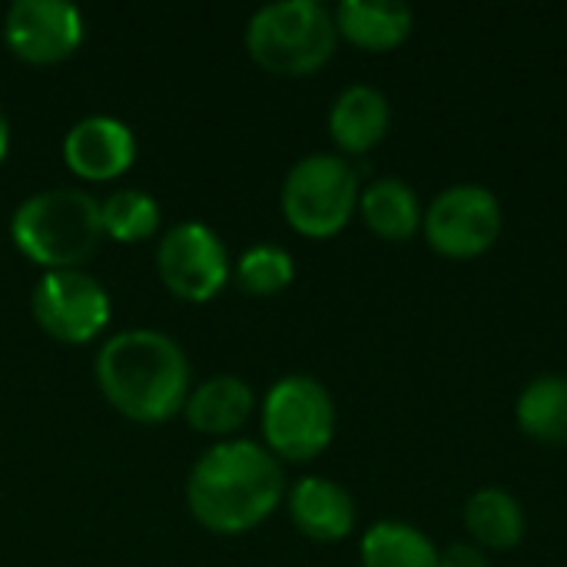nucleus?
Wrapping results in <instances>:
<instances>
[{"label": "nucleus", "mask_w": 567, "mask_h": 567, "mask_svg": "<svg viewBox=\"0 0 567 567\" xmlns=\"http://www.w3.org/2000/svg\"><path fill=\"white\" fill-rule=\"evenodd\" d=\"M286 478L272 452L236 439L213 445L189 472L186 505L216 535H243L262 525L282 502Z\"/></svg>", "instance_id": "f257e3e1"}, {"label": "nucleus", "mask_w": 567, "mask_h": 567, "mask_svg": "<svg viewBox=\"0 0 567 567\" xmlns=\"http://www.w3.org/2000/svg\"><path fill=\"white\" fill-rule=\"evenodd\" d=\"M96 385L116 412L156 425L186 409L189 362L169 336L130 329L100 346Z\"/></svg>", "instance_id": "f03ea898"}, {"label": "nucleus", "mask_w": 567, "mask_h": 567, "mask_svg": "<svg viewBox=\"0 0 567 567\" xmlns=\"http://www.w3.org/2000/svg\"><path fill=\"white\" fill-rule=\"evenodd\" d=\"M10 236L37 266H47L50 272L73 269L100 246V203L80 189H43L17 206Z\"/></svg>", "instance_id": "7ed1b4c3"}, {"label": "nucleus", "mask_w": 567, "mask_h": 567, "mask_svg": "<svg viewBox=\"0 0 567 567\" xmlns=\"http://www.w3.org/2000/svg\"><path fill=\"white\" fill-rule=\"evenodd\" d=\"M339 30L319 0H276L252 13L246 27L249 56L279 76H306L336 53Z\"/></svg>", "instance_id": "20e7f679"}, {"label": "nucleus", "mask_w": 567, "mask_h": 567, "mask_svg": "<svg viewBox=\"0 0 567 567\" xmlns=\"http://www.w3.org/2000/svg\"><path fill=\"white\" fill-rule=\"evenodd\" d=\"M359 206V173L349 159L336 153L302 156L282 183V213L286 223L309 236L329 239L346 229Z\"/></svg>", "instance_id": "39448f33"}, {"label": "nucleus", "mask_w": 567, "mask_h": 567, "mask_svg": "<svg viewBox=\"0 0 567 567\" xmlns=\"http://www.w3.org/2000/svg\"><path fill=\"white\" fill-rule=\"evenodd\" d=\"M262 435L269 452L286 462L319 458L336 435V405L329 389L309 375L279 379L262 405Z\"/></svg>", "instance_id": "423d86ee"}, {"label": "nucleus", "mask_w": 567, "mask_h": 567, "mask_svg": "<svg viewBox=\"0 0 567 567\" xmlns=\"http://www.w3.org/2000/svg\"><path fill=\"white\" fill-rule=\"evenodd\" d=\"M425 243L445 259H478L502 236V203L478 183L449 186L422 216Z\"/></svg>", "instance_id": "0eeeda50"}, {"label": "nucleus", "mask_w": 567, "mask_h": 567, "mask_svg": "<svg viewBox=\"0 0 567 567\" xmlns=\"http://www.w3.org/2000/svg\"><path fill=\"white\" fill-rule=\"evenodd\" d=\"M30 309H33L37 326L66 346H83L96 339L110 322L106 289L80 269L47 272L33 286Z\"/></svg>", "instance_id": "6e6552de"}, {"label": "nucleus", "mask_w": 567, "mask_h": 567, "mask_svg": "<svg viewBox=\"0 0 567 567\" xmlns=\"http://www.w3.org/2000/svg\"><path fill=\"white\" fill-rule=\"evenodd\" d=\"M156 269L163 286L186 302L213 299L229 279V256L223 239L203 223L173 226L156 249Z\"/></svg>", "instance_id": "1a4fd4ad"}, {"label": "nucleus", "mask_w": 567, "mask_h": 567, "mask_svg": "<svg viewBox=\"0 0 567 567\" xmlns=\"http://www.w3.org/2000/svg\"><path fill=\"white\" fill-rule=\"evenodd\" d=\"M3 40L27 63H60L83 40V13L70 0H13Z\"/></svg>", "instance_id": "9d476101"}, {"label": "nucleus", "mask_w": 567, "mask_h": 567, "mask_svg": "<svg viewBox=\"0 0 567 567\" xmlns=\"http://www.w3.org/2000/svg\"><path fill=\"white\" fill-rule=\"evenodd\" d=\"M63 159L83 179H116L136 159V136L116 116H86L70 126Z\"/></svg>", "instance_id": "9b49d317"}, {"label": "nucleus", "mask_w": 567, "mask_h": 567, "mask_svg": "<svg viewBox=\"0 0 567 567\" xmlns=\"http://www.w3.org/2000/svg\"><path fill=\"white\" fill-rule=\"evenodd\" d=\"M289 515L306 538L322 545L342 542L355 528L352 495L332 478H319V475L296 482V488L289 492Z\"/></svg>", "instance_id": "f8f14e48"}, {"label": "nucleus", "mask_w": 567, "mask_h": 567, "mask_svg": "<svg viewBox=\"0 0 567 567\" xmlns=\"http://www.w3.org/2000/svg\"><path fill=\"white\" fill-rule=\"evenodd\" d=\"M392 123V110L382 90L369 86V83H355L346 86L329 113V133L336 140V146L349 156H362L369 150H375Z\"/></svg>", "instance_id": "ddd939ff"}, {"label": "nucleus", "mask_w": 567, "mask_h": 567, "mask_svg": "<svg viewBox=\"0 0 567 567\" xmlns=\"http://www.w3.org/2000/svg\"><path fill=\"white\" fill-rule=\"evenodd\" d=\"M332 20L349 43L369 53H389L402 47L415 27L412 10L399 0H342Z\"/></svg>", "instance_id": "4468645a"}, {"label": "nucleus", "mask_w": 567, "mask_h": 567, "mask_svg": "<svg viewBox=\"0 0 567 567\" xmlns=\"http://www.w3.org/2000/svg\"><path fill=\"white\" fill-rule=\"evenodd\" d=\"M359 213H362V223L385 243L412 239L422 229V216H425L415 189L395 176L369 183L359 193Z\"/></svg>", "instance_id": "2eb2a0df"}, {"label": "nucleus", "mask_w": 567, "mask_h": 567, "mask_svg": "<svg viewBox=\"0 0 567 567\" xmlns=\"http://www.w3.org/2000/svg\"><path fill=\"white\" fill-rule=\"evenodd\" d=\"M252 412V389L236 375H216L186 399V419L196 432L229 435L246 425Z\"/></svg>", "instance_id": "dca6fc26"}, {"label": "nucleus", "mask_w": 567, "mask_h": 567, "mask_svg": "<svg viewBox=\"0 0 567 567\" xmlns=\"http://www.w3.org/2000/svg\"><path fill=\"white\" fill-rule=\"evenodd\" d=\"M465 528L482 551H512L525 538V512L515 495L482 488L465 505Z\"/></svg>", "instance_id": "f3484780"}, {"label": "nucleus", "mask_w": 567, "mask_h": 567, "mask_svg": "<svg viewBox=\"0 0 567 567\" xmlns=\"http://www.w3.org/2000/svg\"><path fill=\"white\" fill-rule=\"evenodd\" d=\"M518 429L551 449H567V379L542 375L518 399Z\"/></svg>", "instance_id": "a211bd4d"}, {"label": "nucleus", "mask_w": 567, "mask_h": 567, "mask_svg": "<svg viewBox=\"0 0 567 567\" xmlns=\"http://www.w3.org/2000/svg\"><path fill=\"white\" fill-rule=\"evenodd\" d=\"M362 567H439V548L415 525L379 522L362 538Z\"/></svg>", "instance_id": "6ab92c4d"}, {"label": "nucleus", "mask_w": 567, "mask_h": 567, "mask_svg": "<svg viewBox=\"0 0 567 567\" xmlns=\"http://www.w3.org/2000/svg\"><path fill=\"white\" fill-rule=\"evenodd\" d=\"M103 233L116 243H140L150 239L159 226V203L143 189H116L100 203Z\"/></svg>", "instance_id": "aec40b11"}, {"label": "nucleus", "mask_w": 567, "mask_h": 567, "mask_svg": "<svg viewBox=\"0 0 567 567\" xmlns=\"http://www.w3.org/2000/svg\"><path fill=\"white\" fill-rule=\"evenodd\" d=\"M296 279V262L279 246H252L239 259V286L249 296H276Z\"/></svg>", "instance_id": "412c9836"}, {"label": "nucleus", "mask_w": 567, "mask_h": 567, "mask_svg": "<svg viewBox=\"0 0 567 567\" xmlns=\"http://www.w3.org/2000/svg\"><path fill=\"white\" fill-rule=\"evenodd\" d=\"M439 567H488V551L472 542H455L439 551Z\"/></svg>", "instance_id": "4be33fe9"}, {"label": "nucleus", "mask_w": 567, "mask_h": 567, "mask_svg": "<svg viewBox=\"0 0 567 567\" xmlns=\"http://www.w3.org/2000/svg\"><path fill=\"white\" fill-rule=\"evenodd\" d=\"M7 143H10V123H7V116H3V110H0V163H3V156H7Z\"/></svg>", "instance_id": "5701e85b"}]
</instances>
